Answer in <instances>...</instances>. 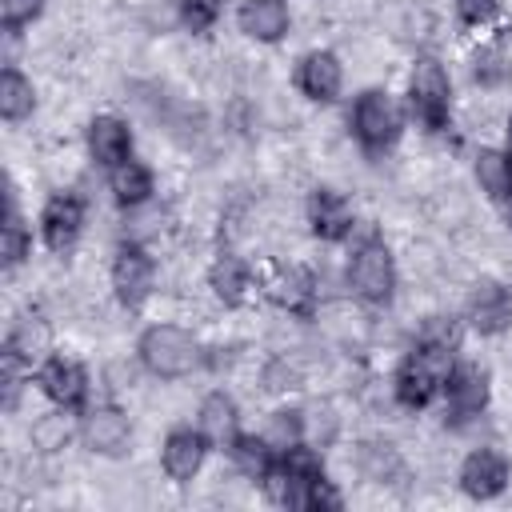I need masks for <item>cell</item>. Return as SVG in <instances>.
<instances>
[{"label":"cell","instance_id":"obj_1","mask_svg":"<svg viewBox=\"0 0 512 512\" xmlns=\"http://www.w3.org/2000/svg\"><path fill=\"white\" fill-rule=\"evenodd\" d=\"M136 360L156 380H184V376H192L208 360V352L180 324H148L140 332V340H136Z\"/></svg>","mask_w":512,"mask_h":512},{"label":"cell","instance_id":"obj_2","mask_svg":"<svg viewBox=\"0 0 512 512\" xmlns=\"http://www.w3.org/2000/svg\"><path fill=\"white\" fill-rule=\"evenodd\" d=\"M452 364H456V352L432 348V344H420V340H416V344L404 352V360H400V368H396V376H392V396H396V404L408 408V412H424L432 400H440Z\"/></svg>","mask_w":512,"mask_h":512},{"label":"cell","instance_id":"obj_3","mask_svg":"<svg viewBox=\"0 0 512 512\" xmlns=\"http://www.w3.org/2000/svg\"><path fill=\"white\" fill-rule=\"evenodd\" d=\"M348 288L368 308L392 304V296H396V260H392V248L376 232H364L352 244V256H348Z\"/></svg>","mask_w":512,"mask_h":512},{"label":"cell","instance_id":"obj_4","mask_svg":"<svg viewBox=\"0 0 512 512\" xmlns=\"http://www.w3.org/2000/svg\"><path fill=\"white\" fill-rule=\"evenodd\" d=\"M408 112L424 132L452 128V76L436 56H416L408 72Z\"/></svg>","mask_w":512,"mask_h":512},{"label":"cell","instance_id":"obj_5","mask_svg":"<svg viewBox=\"0 0 512 512\" xmlns=\"http://www.w3.org/2000/svg\"><path fill=\"white\" fill-rule=\"evenodd\" d=\"M348 124H352L356 144H360L368 156H384V152L400 140L404 116H400V104L392 100L388 88H364V92L352 100Z\"/></svg>","mask_w":512,"mask_h":512},{"label":"cell","instance_id":"obj_6","mask_svg":"<svg viewBox=\"0 0 512 512\" xmlns=\"http://www.w3.org/2000/svg\"><path fill=\"white\" fill-rule=\"evenodd\" d=\"M32 384L40 388V396L52 404V408H64V412H84L88 408V392H92V380H88V368L64 352H48L36 372H32Z\"/></svg>","mask_w":512,"mask_h":512},{"label":"cell","instance_id":"obj_7","mask_svg":"<svg viewBox=\"0 0 512 512\" xmlns=\"http://www.w3.org/2000/svg\"><path fill=\"white\" fill-rule=\"evenodd\" d=\"M108 284H112V296L120 300V308L136 312L148 304V296L156 292V260L144 244L128 240L116 248L112 256V268H108Z\"/></svg>","mask_w":512,"mask_h":512},{"label":"cell","instance_id":"obj_8","mask_svg":"<svg viewBox=\"0 0 512 512\" xmlns=\"http://www.w3.org/2000/svg\"><path fill=\"white\" fill-rule=\"evenodd\" d=\"M260 292L288 316L296 320H312L316 308H320V284L308 268L300 264H272L268 276L260 280Z\"/></svg>","mask_w":512,"mask_h":512},{"label":"cell","instance_id":"obj_9","mask_svg":"<svg viewBox=\"0 0 512 512\" xmlns=\"http://www.w3.org/2000/svg\"><path fill=\"white\" fill-rule=\"evenodd\" d=\"M488 396H492V380H488V368H480L476 360H456L448 380H444V416L452 424H468L476 420L484 408H488Z\"/></svg>","mask_w":512,"mask_h":512},{"label":"cell","instance_id":"obj_10","mask_svg":"<svg viewBox=\"0 0 512 512\" xmlns=\"http://www.w3.org/2000/svg\"><path fill=\"white\" fill-rule=\"evenodd\" d=\"M84 220H88L84 196H76V192H52L44 200V208H40V220H36L44 248L56 252V256L72 252L76 240H80V232H84Z\"/></svg>","mask_w":512,"mask_h":512},{"label":"cell","instance_id":"obj_11","mask_svg":"<svg viewBox=\"0 0 512 512\" xmlns=\"http://www.w3.org/2000/svg\"><path fill=\"white\" fill-rule=\"evenodd\" d=\"M76 424H80V444L96 456H124L132 444V420L116 404H88Z\"/></svg>","mask_w":512,"mask_h":512},{"label":"cell","instance_id":"obj_12","mask_svg":"<svg viewBox=\"0 0 512 512\" xmlns=\"http://www.w3.org/2000/svg\"><path fill=\"white\" fill-rule=\"evenodd\" d=\"M464 320H468V328L480 332V336H500V332L512 324V292H508L500 280L480 276V280L468 288Z\"/></svg>","mask_w":512,"mask_h":512},{"label":"cell","instance_id":"obj_13","mask_svg":"<svg viewBox=\"0 0 512 512\" xmlns=\"http://www.w3.org/2000/svg\"><path fill=\"white\" fill-rule=\"evenodd\" d=\"M456 480H460L464 496H472V500H496L508 488V480H512V464H508V456L500 448L480 444V448H472L464 456Z\"/></svg>","mask_w":512,"mask_h":512},{"label":"cell","instance_id":"obj_14","mask_svg":"<svg viewBox=\"0 0 512 512\" xmlns=\"http://www.w3.org/2000/svg\"><path fill=\"white\" fill-rule=\"evenodd\" d=\"M208 452H212V444L204 440L200 428H172L160 444V468L172 484H192L204 472Z\"/></svg>","mask_w":512,"mask_h":512},{"label":"cell","instance_id":"obj_15","mask_svg":"<svg viewBox=\"0 0 512 512\" xmlns=\"http://www.w3.org/2000/svg\"><path fill=\"white\" fill-rule=\"evenodd\" d=\"M292 80H296L300 96H308L312 104H332L344 88V64L332 48H312V52L300 56Z\"/></svg>","mask_w":512,"mask_h":512},{"label":"cell","instance_id":"obj_16","mask_svg":"<svg viewBox=\"0 0 512 512\" xmlns=\"http://www.w3.org/2000/svg\"><path fill=\"white\" fill-rule=\"evenodd\" d=\"M308 228H312V236L324 240V244L352 240V232H356V212H352L348 196L336 192V188H312V196H308Z\"/></svg>","mask_w":512,"mask_h":512},{"label":"cell","instance_id":"obj_17","mask_svg":"<svg viewBox=\"0 0 512 512\" xmlns=\"http://www.w3.org/2000/svg\"><path fill=\"white\" fill-rule=\"evenodd\" d=\"M208 288L216 292V300H224V308H244L260 292V276L252 272V264L244 256L224 248L208 264Z\"/></svg>","mask_w":512,"mask_h":512},{"label":"cell","instance_id":"obj_18","mask_svg":"<svg viewBox=\"0 0 512 512\" xmlns=\"http://www.w3.org/2000/svg\"><path fill=\"white\" fill-rule=\"evenodd\" d=\"M84 140H88L92 164L104 168V172H112L116 164L132 160V128H128V120H120V116H112V112L92 116Z\"/></svg>","mask_w":512,"mask_h":512},{"label":"cell","instance_id":"obj_19","mask_svg":"<svg viewBox=\"0 0 512 512\" xmlns=\"http://www.w3.org/2000/svg\"><path fill=\"white\" fill-rule=\"evenodd\" d=\"M196 428L204 432V440H208L212 448L228 452L232 440L240 436V404H236V396L224 392V388H212V392L200 400V408H196Z\"/></svg>","mask_w":512,"mask_h":512},{"label":"cell","instance_id":"obj_20","mask_svg":"<svg viewBox=\"0 0 512 512\" xmlns=\"http://www.w3.org/2000/svg\"><path fill=\"white\" fill-rule=\"evenodd\" d=\"M236 24L256 44H280L292 28V12H288V0H240Z\"/></svg>","mask_w":512,"mask_h":512},{"label":"cell","instance_id":"obj_21","mask_svg":"<svg viewBox=\"0 0 512 512\" xmlns=\"http://www.w3.org/2000/svg\"><path fill=\"white\" fill-rule=\"evenodd\" d=\"M108 192H112V200L120 208L136 212V208H144L156 196V176H152V168L144 160L132 156V160H124V164H116L108 172Z\"/></svg>","mask_w":512,"mask_h":512},{"label":"cell","instance_id":"obj_22","mask_svg":"<svg viewBox=\"0 0 512 512\" xmlns=\"http://www.w3.org/2000/svg\"><path fill=\"white\" fill-rule=\"evenodd\" d=\"M0 256H4V268L16 272L28 256H32V228L20 220V208H16V184L4 180V224H0Z\"/></svg>","mask_w":512,"mask_h":512},{"label":"cell","instance_id":"obj_23","mask_svg":"<svg viewBox=\"0 0 512 512\" xmlns=\"http://www.w3.org/2000/svg\"><path fill=\"white\" fill-rule=\"evenodd\" d=\"M228 460H232V468L244 476V480H264L272 468H276V460H280V452L260 436V432H240L236 440H232V448H228Z\"/></svg>","mask_w":512,"mask_h":512},{"label":"cell","instance_id":"obj_24","mask_svg":"<svg viewBox=\"0 0 512 512\" xmlns=\"http://www.w3.org/2000/svg\"><path fill=\"white\" fill-rule=\"evenodd\" d=\"M472 176L488 200L504 204L512 196V152L508 148H480L472 160Z\"/></svg>","mask_w":512,"mask_h":512},{"label":"cell","instance_id":"obj_25","mask_svg":"<svg viewBox=\"0 0 512 512\" xmlns=\"http://www.w3.org/2000/svg\"><path fill=\"white\" fill-rule=\"evenodd\" d=\"M36 112V88H32V80L16 68V64H8L4 72H0V116L8 120V124H20V120H28Z\"/></svg>","mask_w":512,"mask_h":512},{"label":"cell","instance_id":"obj_26","mask_svg":"<svg viewBox=\"0 0 512 512\" xmlns=\"http://www.w3.org/2000/svg\"><path fill=\"white\" fill-rule=\"evenodd\" d=\"M260 492H264V500H268V504H276V508L308 512V480H304V476H296V472H288L280 460H276V468L260 480Z\"/></svg>","mask_w":512,"mask_h":512},{"label":"cell","instance_id":"obj_27","mask_svg":"<svg viewBox=\"0 0 512 512\" xmlns=\"http://www.w3.org/2000/svg\"><path fill=\"white\" fill-rule=\"evenodd\" d=\"M260 436H264L276 452H288V448H296L300 440H308V420H304V412H300V408L284 404V408H272V412H268V420H264Z\"/></svg>","mask_w":512,"mask_h":512},{"label":"cell","instance_id":"obj_28","mask_svg":"<svg viewBox=\"0 0 512 512\" xmlns=\"http://www.w3.org/2000/svg\"><path fill=\"white\" fill-rule=\"evenodd\" d=\"M72 416H76V412H64V408H52V412L36 416L32 428H28L32 448H40V452H60V448H68V440L80 436V424H72Z\"/></svg>","mask_w":512,"mask_h":512},{"label":"cell","instance_id":"obj_29","mask_svg":"<svg viewBox=\"0 0 512 512\" xmlns=\"http://www.w3.org/2000/svg\"><path fill=\"white\" fill-rule=\"evenodd\" d=\"M416 340H420V344H432V348H448V352H460V344H464V324H460L456 316H444V312H436V316H428V320L420 324Z\"/></svg>","mask_w":512,"mask_h":512},{"label":"cell","instance_id":"obj_30","mask_svg":"<svg viewBox=\"0 0 512 512\" xmlns=\"http://www.w3.org/2000/svg\"><path fill=\"white\" fill-rule=\"evenodd\" d=\"M360 472L376 484H384L388 476L400 472V456L388 440H372V444H360Z\"/></svg>","mask_w":512,"mask_h":512},{"label":"cell","instance_id":"obj_31","mask_svg":"<svg viewBox=\"0 0 512 512\" xmlns=\"http://www.w3.org/2000/svg\"><path fill=\"white\" fill-rule=\"evenodd\" d=\"M508 76H512V64H508L504 48L488 44V48H480V52L472 56V80H476L480 88H500Z\"/></svg>","mask_w":512,"mask_h":512},{"label":"cell","instance_id":"obj_32","mask_svg":"<svg viewBox=\"0 0 512 512\" xmlns=\"http://www.w3.org/2000/svg\"><path fill=\"white\" fill-rule=\"evenodd\" d=\"M176 16L188 32H208L216 28V20L224 16V0H176Z\"/></svg>","mask_w":512,"mask_h":512},{"label":"cell","instance_id":"obj_33","mask_svg":"<svg viewBox=\"0 0 512 512\" xmlns=\"http://www.w3.org/2000/svg\"><path fill=\"white\" fill-rule=\"evenodd\" d=\"M48 0H0V28L8 36H20L24 28H32L44 16Z\"/></svg>","mask_w":512,"mask_h":512},{"label":"cell","instance_id":"obj_34","mask_svg":"<svg viewBox=\"0 0 512 512\" xmlns=\"http://www.w3.org/2000/svg\"><path fill=\"white\" fill-rule=\"evenodd\" d=\"M340 508H344V492L336 488V480H328V472L308 480V512H340Z\"/></svg>","mask_w":512,"mask_h":512},{"label":"cell","instance_id":"obj_35","mask_svg":"<svg viewBox=\"0 0 512 512\" xmlns=\"http://www.w3.org/2000/svg\"><path fill=\"white\" fill-rule=\"evenodd\" d=\"M452 8H456V20L464 28H484L488 20H496L500 0H452Z\"/></svg>","mask_w":512,"mask_h":512},{"label":"cell","instance_id":"obj_36","mask_svg":"<svg viewBox=\"0 0 512 512\" xmlns=\"http://www.w3.org/2000/svg\"><path fill=\"white\" fill-rule=\"evenodd\" d=\"M300 384V372L288 364V360H272L268 368H264V388L268 392H292Z\"/></svg>","mask_w":512,"mask_h":512},{"label":"cell","instance_id":"obj_37","mask_svg":"<svg viewBox=\"0 0 512 512\" xmlns=\"http://www.w3.org/2000/svg\"><path fill=\"white\" fill-rule=\"evenodd\" d=\"M504 148L512 152V116H508V124H504Z\"/></svg>","mask_w":512,"mask_h":512},{"label":"cell","instance_id":"obj_38","mask_svg":"<svg viewBox=\"0 0 512 512\" xmlns=\"http://www.w3.org/2000/svg\"><path fill=\"white\" fill-rule=\"evenodd\" d=\"M504 224H508V232H512V196L504 200Z\"/></svg>","mask_w":512,"mask_h":512}]
</instances>
